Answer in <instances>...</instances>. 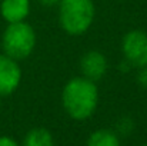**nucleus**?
I'll use <instances>...</instances> for the list:
<instances>
[{"label": "nucleus", "instance_id": "1", "mask_svg": "<svg viewBox=\"0 0 147 146\" xmlns=\"http://www.w3.org/2000/svg\"><path fill=\"white\" fill-rule=\"evenodd\" d=\"M97 83L84 76H74L66 82L61 90V106L69 117L77 122L90 119L98 106Z\"/></svg>", "mask_w": 147, "mask_h": 146}, {"label": "nucleus", "instance_id": "3", "mask_svg": "<svg viewBox=\"0 0 147 146\" xmlns=\"http://www.w3.org/2000/svg\"><path fill=\"white\" fill-rule=\"evenodd\" d=\"M36 43H37L36 30L26 20L17 23H9L1 35L3 53L17 62L30 57L34 52Z\"/></svg>", "mask_w": 147, "mask_h": 146}, {"label": "nucleus", "instance_id": "9", "mask_svg": "<svg viewBox=\"0 0 147 146\" xmlns=\"http://www.w3.org/2000/svg\"><path fill=\"white\" fill-rule=\"evenodd\" d=\"M22 146H56V142L47 129L34 128L26 133Z\"/></svg>", "mask_w": 147, "mask_h": 146}, {"label": "nucleus", "instance_id": "14", "mask_svg": "<svg viewBox=\"0 0 147 146\" xmlns=\"http://www.w3.org/2000/svg\"><path fill=\"white\" fill-rule=\"evenodd\" d=\"M142 146H147V145H142Z\"/></svg>", "mask_w": 147, "mask_h": 146}, {"label": "nucleus", "instance_id": "15", "mask_svg": "<svg viewBox=\"0 0 147 146\" xmlns=\"http://www.w3.org/2000/svg\"><path fill=\"white\" fill-rule=\"evenodd\" d=\"M0 1H1V0H0Z\"/></svg>", "mask_w": 147, "mask_h": 146}, {"label": "nucleus", "instance_id": "12", "mask_svg": "<svg viewBox=\"0 0 147 146\" xmlns=\"http://www.w3.org/2000/svg\"><path fill=\"white\" fill-rule=\"evenodd\" d=\"M0 146H20L19 142L16 139H13L11 136H6V135H1L0 136Z\"/></svg>", "mask_w": 147, "mask_h": 146}, {"label": "nucleus", "instance_id": "16", "mask_svg": "<svg viewBox=\"0 0 147 146\" xmlns=\"http://www.w3.org/2000/svg\"><path fill=\"white\" fill-rule=\"evenodd\" d=\"M59 1H60V0H59Z\"/></svg>", "mask_w": 147, "mask_h": 146}, {"label": "nucleus", "instance_id": "4", "mask_svg": "<svg viewBox=\"0 0 147 146\" xmlns=\"http://www.w3.org/2000/svg\"><path fill=\"white\" fill-rule=\"evenodd\" d=\"M124 62L134 69L147 66V33L140 29L129 30L121 39Z\"/></svg>", "mask_w": 147, "mask_h": 146}, {"label": "nucleus", "instance_id": "2", "mask_svg": "<svg viewBox=\"0 0 147 146\" xmlns=\"http://www.w3.org/2000/svg\"><path fill=\"white\" fill-rule=\"evenodd\" d=\"M96 17L93 0H60L59 24L69 36H83L87 33Z\"/></svg>", "mask_w": 147, "mask_h": 146}, {"label": "nucleus", "instance_id": "8", "mask_svg": "<svg viewBox=\"0 0 147 146\" xmlns=\"http://www.w3.org/2000/svg\"><path fill=\"white\" fill-rule=\"evenodd\" d=\"M86 146H121V141L111 129H97L89 136Z\"/></svg>", "mask_w": 147, "mask_h": 146}, {"label": "nucleus", "instance_id": "6", "mask_svg": "<svg viewBox=\"0 0 147 146\" xmlns=\"http://www.w3.org/2000/svg\"><path fill=\"white\" fill-rule=\"evenodd\" d=\"M107 69H109L107 57L100 50H89L80 59L82 76H84L86 79L93 80L96 83L106 76Z\"/></svg>", "mask_w": 147, "mask_h": 146}, {"label": "nucleus", "instance_id": "5", "mask_svg": "<svg viewBox=\"0 0 147 146\" xmlns=\"http://www.w3.org/2000/svg\"><path fill=\"white\" fill-rule=\"evenodd\" d=\"M22 67L17 60L0 53V97L10 96L22 83Z\"/></svg>", "mask_w": 147, "mask_h": 146}, {"label": "nucleus", "instance_id": "11", "mask_svg": "<svg viewBox=\"0 0 147 146\" xmlns=\"http://www.w3.org/2000/svg\"><path fill=\"white\" fill-rule=\"evenodd\" d=\"M137 83L142 89L147 90V66L142 67V69H137Z\"/></svg>", "mask_w": 147, "mask_h": 146}, {"label": "nucleus", "instance_id": "10", "mask_svg": "<svg viewBox=\"0 0 147 146\" xmlns=\"http://www.w3.org/2000/svg\"><path fill=\"white\" fill-rule=\"evenodd\" d=\"M134 128H136V123H134V120L130 117V116H121L119 120H117V123H116V129H114V132L121 138H126V136H129V135H131V132L134 130Z\"/></svg>", "mask_w": 147, "mask_h": 146}, {"label": "nucleus", "instance_id": "13", "mask_svg": "<svg viewBox=\"0 0 147 146\" xmlns=\"http://www.w3.org/2000/svg\"><path fill=\"white\" fill-rule=\"evenodd\" d=\"M42 6H45V7H51V6H54V4H57L59 3V0H37Z\"/></svg>", "mask_w": 147, "mask_h": 146}, {"label": "nucleus", "instance_id": "7", "mask_svg": "<svg viewBox=\"0 0 147 146\" xmlns=\"http://www.w3.org/2000/svg\"><path fill=\"white\" fill-rule=\"evenodd\" d=\"M32 12L30 0H1L0 1V16L9 23L24 22Z\"/></svg>", "mask_w": 147, "mask_h": 146}]
</instances>
